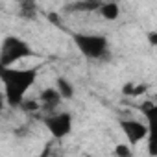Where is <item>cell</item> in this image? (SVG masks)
<instances>
[{
	"instance_id": "obj_12",
	"label": "cell",
	"mask_w": 157,
	"mask_h": 157,
	"mask_svg": "<svg viewBox=\"0 0 157 157\" xmlns=\"http://www.w3.org/2000/svg\"><path fill=\"white\" fill-rule=\"evenodd\" d=\"M113 153L115 155H120V157H131L133 155V150H131V144L129 142H120L113 148Z\"/></svg>"
},
{
	"instance_id": "obj_3",
	"label": "cell",
	"mask_w": 157,
	"mask_h": 157,
	"mask_svg": "<svg viewBox=\"0 0 157 157\" xmlns=\"http://www.w3.org/2000/svg\"><path fill=\"white\" fill-rule=\"evenodd\" d=\"M74 44L87 59H102L107 56V50H109L107 37L98 33H76Z\"/></svg>"
},
{
	"instance_id": "obj_11",
	"label": "cell",
	"mask_w": 157,
	"mask_h": 157,
	"mask_svg": "<svg viewBox=\"0 0 157 157\" xmlns=\"http://www.w3.org/2000/svg\"><path fill=\"white\" fill-rule=\"evenodd\" d=\"M146 91H148V85L146 83H133V82H129V83H126L122 87V93L128 94V96H131V98H139Z\"/></svg>"
},
{
	"instance_id": "obj_4",
	"label": "cell",
	"mask_w": 157,
	"mask_h": 157,
	"mask_svg": "<svg viewBox=\"0 0 157 157\" xmlns=\"http://www.w3.org/2000/svg\"><path fill=\"white\" fill-rule=\"evenodd\" d=\"M43 124L54 139L61 140L67 135H70V131H72V115L67 113V111L46 113V117L43 118Z\"/></svg>"
},
{
	"instance_id": "obj_10",
	"label": "cell",
	"mask_w": 157,
	"mask_h": 157,
	"mask_svg": "<svg viewBox=\"0 0 157 157\" xmlns=\"http://www.w3.org/2000/svg\"><path fill=\"white\" fill-rule=\"evenodd\" d=\"M37 4L35 0H21L19 4V13L22 19H35L37 17Z\"/></svg>"
},
{
	"instance_id": "obj_7",
	"label": "cell",
	"mask_w": 157,
	"mask_h": 157,
	"mask_svg": "<svg viewBox=\"0 0 157 157\" xmlns=\"http://www.w3.org/2000/svg\"><path fill=\"white\" fill-rule=\"evenodd\" d=\"M98 11H100V15H102L104 21L115 22V21H118L122 10H120V4H118V2H115V0H107V2H102V4H100Z\"/></svg>"
},
{
	"instance_id": "obj_6",
	"label": "cell",
	"mask_w": 157,
	"mask_h": 157,
	"mask_svg": "<svg viewBox=\"0 0 157 157\" xmlns=\"http://www.w3.org/2000/svg\"><path fill=\"white\" fill-rule=\"evenodd\" d=\"M39 104H41V109L44 111V113H54V111H57L59 109V105H61V102H63V98H61V94L57 93V89L56 87H46V89H43L41 93H39Z\"/></svg>"
},
{
	"instance_id": "obj_2",
	"label": "cell",
	"mask_w": 157,
	"mask_h": 157,
	"mask_svg": "<svg viewBox=\"0 0 157 157\" xmlns=\"http://www.w3.org/2000/svg\"><path fill=\"white\" fill-rule=\"evenodd\" d=\"M32 56H33L32 46L17 35L4 37L2 44H0V65L2 67L17 65L19 61H22L26 57H32Z\"/></svg>"
},
{
	"instance_id": "obj_14",
	"label": "cell",
	"mask_w": 157,
	"mask_h": 157,
	"mask_svg": "<svg viewBox=\"0 0 157 157\" xmlns=\"http://www.w3.org/2000/svg\"><path fill=\"white\" fill-rule=\"evenodd\" d=\"M148 41H150V44H155V43H157V33H155V32H150Z\"/></svg>"
},
{
	"instance_id": "obj_9",
	"label": "cell",
	"mask_w": 157,
	"mask_h": 157,
	"mask_svg": "<svg viewBox=\"0 0 157 157\" xmlns=\"http://www.w3.org/2000/svg\"><path fill=\"white\" fill-rule=\"evenodd\" d=\"M56 89H57V93L61 94V98H63V100H72V98H74V94H76L74 85L67 80V78H63V76H59L57 80H56Z\"/></svg>"
},
{
	"instance_id": "obj_1",
	"label": "cell",
	"mask_w": 157,
	"mask_h": 157,
	"mask_svg": "<svg viewBox=\"0 0 157 157\" xmlns=\"http://www.w3.org/2000/svg\"><path fill=\"white\" fill-rule=\"evenodd\" d=\"M37 76H39V67L17 68L15 65H11V67L0 65V83H2L6 104L10 107L21 105V102L26 98L28 91L37 82Z\"/></svg>"
},
{
	"instance_id": "obj_8",
	"label": "cell",
	"mask_w": 157,
	"mask_h": 157,
	"mask_svg": "<svg viewBox=\"0 0 157 157\" xmlns=\"http://www.w3.org/2000/svg\"><path fill=\"white\" fill-rule=\"evenodd\" d=\"M102 2L104 0H76L70 6H67V10L76 13H91V11H98Z\"/></svg>"
},
{
	"instance_id": "obj_13",
	"label": "cell",
	"mask_w": 157,
	"mask_h": 157,
	"mask_svg": "<svg viewBox=\"0 0 157 157\" xmlns=\"http://www.w3.org/2000/svg\"><path fill=\"white\" fill-rule=\"evenodd\" d=\"M4 107H6V96H4V91L0 89V113L4 111Z\"/></svg>"
},
{
	"instance_id": "obj_5",
	"label": "cell",
	"mask_w": 157,
	"mask_h": 157,
	"mask_svg": "<svg viewBox=\"0 0 157 157\" xmlns=\"http://www.w3.org/2000/svg\"><path fill=\"white\" fill-rule=\"evenodd\" d=\"M118 124H120V129H122V133L126 135V139L131 146H137L139 142L146 140V137L151 131V128L148 124H144L140 120H135V118H124Z\"/></svg>"
}]
</instances>
